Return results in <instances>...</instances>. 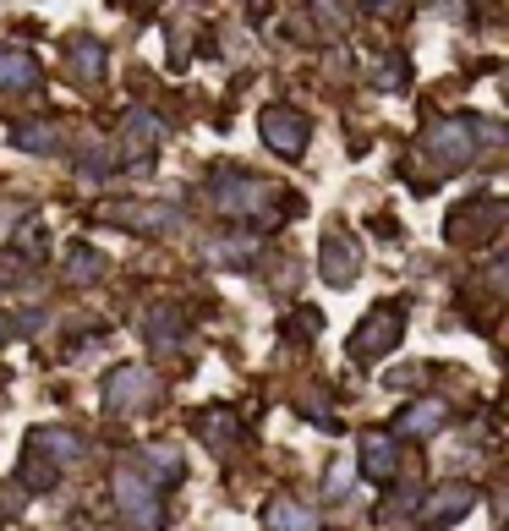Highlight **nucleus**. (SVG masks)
Masks as SVG:
<instances>
[{
    "label": "nucleus",
    "instance_id": "f257e3e1",
    "mask_svg": "<svg viewBox=\"0 0 509 531\" xmlns=\"http://www.w3.org/2000/svg\"><path fill=\"white\" fill-rule=\"evenodd\" d=\"M115 504H121V510L132 515V521L143 526V531H154V526H159V499L132 477V471H115Z\"/></svg>",
    "mask_w": 509,
    "mask_h": 531
},
{
    "label": "nucleus",
    "instance_id": "f03ea898",
    "mask_svg": "<svg viewBox=\"0 0 509 531\" xmlns=\"http://www.w3.org/2000/svg\"><path fill=\"white\" fill-rule=\"evenodd\" d=\"M395 340H400V307H384V313H373L356 329L351 351L356 356H384V351H395Z\"/></svg>",
    "mask_w": 509,
    "mask_h": 531
},
{
    "label": "nucleus",
    "instance_id": "7ed1b4c3",
    "mask_svg": "<svg viewBox=\"0 0 509 531\" xmlns=\"http://www.w3.org/2000/svg\"><path fill=\"white\" fill-rule=\"evenodd\" d=\"M356 269H362L356 241L345 236V230H329V236H323V280H329V285H351Z\"/></svg>",
    "mask_w": 509,
    "mask_h": 531
},
{
    "label": "nucleus",
    "instance_id": "20e7f679",
    "mask_svg": "<svg viewBox=\"0 0 509 531\" xmlns=\"http://www.w3.org/2000/svg\"><path fill=\"white\" fill-rule=\"evenodd\" d=\"M263 143H269L274 154H302L307 148V121L296 110H269L263 115Z\"/></svg>",
    "mask_w": 509,
    "mask_h": 531
},
{
    "label": "nucleus",
    "instance_id": "39448f33",
    "mask_svg": "<svg viewBox=\"0 0 509 531\" xmlns=\"http://www.w3.org/2000/svg\"><path fill=\"white\" fill-rule=\"evenodd\" d=\"M154 400V378L143 373V367H121V373L110 378V406L115 411H137Z\"/></svg>",
    "mask_w": 509,
    "mask_h": 531
},
{
    "label": "nucleus",
    "instance_id": "423d86ee",
    "mask_svg": "<svg viewBox=\"0 0 509 531\" xmlns=\"http://www.w3.org/2000/svg\"><path fill=\"white\" fill-rule=\"evenodd\" d=\"M471 499H477V493H471L466 482H449V488H438L433 499H427V510H422V515H427L433 526H449V521H460V515L471 510Z\"/></svg>",
    "mask_w": 509,
    "mask_h": 531
},
{
    "label": "nucleus",
    "instance_id": "0eeeda50",
    "mask_svg": "<svg viewBox=\"0 0 509 531\" xmlns=\"http://www.w3.org/2000/svg\"><path fill=\"white\" fill-rule=\"evenodd\" d=\"M427 143H433L438 154H449V165H466L471 159V121H444Z\"/></svg>",
    "mask_w": 509,
    "mask_h": 531
},
{
    "label": "nucleus",
    "instance_id": "6e6552de",
    "mask_svg": "<svg viewBox=\"0 0 509 531\" xmlns=\"http://www.w3.org/2000/svg\"><path fill=\"white\" fill-rule=\"evenodd\" d=\"M438 422H444V406H438V400H422V406H411V411H406V417H400L395 427H400L406 438H427Z\"/></svg>",
    "mask_w": 509,
    "mask_h": 531
},
{
    "label": "nucleus",
    "instance_id": "1a4fd4ad",
    "mask_svg": "<svg viewBox=\"0 0 509 531\" xmlns=\"http://www.w3.org/2000/svg\"><path fill=\"white\" fill-rule=\"evenodd\" d=\"M362 466H367V477H395V438H367Z\"/></svg>",
    "mask_w": 509,
    "mask_h": 531
},
{
    "label": "nucleus",
    "instance_id": "9d476101",
    "mask_svg": "<svg viewBox=\"0 0 509 531\" xmlns=\"http://www.w3.org/2000/svg\"><path fill=\"white\" fill-rule=\"evenodd\" d=\"M28 449H50V455L66 466V460L77 455V438H72V433H55V427H39V433L28 438Z\"/></svg>",
    "mask_w": 509,
    "mask_h": 531
},
{
    "label": "nucleus",
    "instance_id": "9b49d317",
    "mask_svg": "<svg viewBox=\"0 0 509 531\" xmlns=\"http://www.w3.org/2000/svg\"><path fill=\"white\" fill-rule=\"evenodd\" d=\"M269 526H274V531H312V526H318V521H312V515L302 510V504H274Z\"/></svg>",
    "mask_w": 509,
    "mask_h": 531
},
{
    "label": "nucleus",
    "instance_id": "f8f14e48",
    "mask_svg": "<svg viewBox=\"0 0 509 531\" xmlns=\"http://www.w3.org/2000/svg\"><path fill=\"white\" fill-rule=\"evenodd\" d=\"M0 83H33V61L28 55H0Z\"/></svg>",
    "mask_w": 509,
    "mask_h": 531
},
{
    "label": "nucleus",
    "instance_id": "ddd939ff",
    "mask_svg": "<svg viewBox=\"0 0 509 531\" xmlns=\"http://www.w3.org/2000/svg\"><path fill=\"white\" fill-rule=\"evenodd\" d=\"M17 143L33 148V154H50V148H55V126H22Z\"/></svg>",
    "mask_w": 509,
    "mask_h": 531
},
{
    "label": "nucleus",
    "instance_id": "4468645a",
    "mask_svg": "<svg viewBox=\"0 0 509 531\" xmlns=\"http://www.w3.org/2000/svg\"><path fill=\"white\" fill-rule=\"evenodd\" d=\"M159 137V121H148V115H132V126H126V148H148Z\"/></svg>",
    "mask_w": 509,
    "mask_h": 531
},
{
    "label": "nucleus",
    "instance_id": "2eb2a0df",
    "mask_svg": "<svg viewBox=\"0 0 509 531\" xmlns=\"http://www.w3.org/2000/svg\"><path fill=\"white\" fill-rule=\"evenodd\" d=\"M66 274H72V280H94L99 274V258L88 247H72V258H66Z\"/></svg>",
    "mask_w": 509,
    "mask_h": 531
},
{
    "label": "nucleus",
    "instance_id": "dca6fc26",
    "mask_svg": "<svg viewBox=\"0 0 509 531\" xmlns=\"http://www.w3.org/2000/svg\"><path fill=\"white\" fill-rule=\"evenodd\" d=\"M72 61L83 66L88 77H99V61H104V55H99V44H77V50H72Z\"/></svg>",
    "mask_w": 509,
    "mask_h": 531
}]
</instances>
